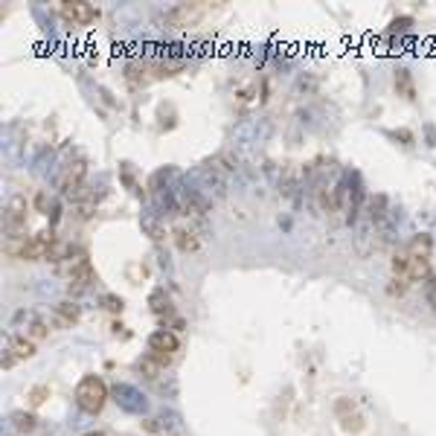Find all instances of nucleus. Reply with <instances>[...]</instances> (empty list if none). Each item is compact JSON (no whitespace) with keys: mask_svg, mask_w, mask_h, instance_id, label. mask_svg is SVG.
<instances>
[{"mask_svg":"<svg viewBox=\"0 0 436 436\" xmlns=\"http://www.w3.org/2000/svg\"><path fill=\"white\" fill-rule=\"evenodd\" d=\"M116 401H123V407L126 410H140V401H134V399H140L134 390H131V387H116Z\"/></svg>","mask_w":436,"mask_h":436,"instance_id":"f3484780","label":"nucleus"},{"mask_svg":"<svg viewBox=\"0 0 436 436\" xmlns=\"http://www.w3.org/2000/svg\"><path fill=\"white\" fill-rule=\"evenodd\" d=\"M334 413H337V419H341L344 430H349V433H361L363 430V419H361V413L355 410V404L349 399H337Z\"/></svg>","mask_w":436,"mask_h":436,"instance_id":"1a4fd4ad","label":"nucleus"},{"mask_svg":"<svg viewBox=\"0 0 436 436\" xmlns=\"http://www.w3.org/2000/svg\"><path fill=\"white\" fill-rule=\"evenodd\" d=\"M172 238H175V245H178L183 253H192V250L201 248V238H198V233L192 230V227H175V230H172Z\"/></svg>","mask_w":436,"mask_h":436,"instance_id":"f8f14e48","label":"nucleus"},{"mask_svg":"<svg viewBox=\"0 0 436 436\" xmlns=\"http://www.w3.org/2000/svg\"><path fill=\"white\" fill-rule=\"evenodd\" d=\"M181 349V341H178V334L175 332H169V329H157L149 334V355H155L163 367L169 361H172V355Z\"/></svg>","mask_w":436,"mask_h":436,"instance_id":"f03ea898","label":"nucleus"},{"mask_svg":"<svg viewBox=\"0 0 436 436\" xmlns=\"http://www.w3.org/2000/svg\"><path fill=\"white\" fill-rule=\"evenodd\" d=\"M430 250H433V238H430L428 233L413 236V238H410V245H407V253H410V256H422V259H428Z\"/></svg>","mask_w":436,"mask_h":436,"instance_id":"4468645a","label":"nucleus"},{"mask_svg":"<svg viewBox=\"0 0 436 436\" xmlns=\"http://www.w3.org/2000/svg\"><path fill=\"white\" fill-rule=\"evenodd\" d=\"M407 285H410V282H404V279L393 277V282H390V285H387V291H390V294H393V297H396V294L401 297V294H404V291H407Z\"/></svg>","mask_w":436,"mask_h":436,"instance_id":"4be33fe9","label":"nucleus"},{"mask_svg":"<svg viewBox=\"0 0 436 436\" xmlns=\"http://www.w3.org/2000/svg\"><path fill=\"white\" fill-rule=\"evenodd\" d=\"M6 346L23 361V358H32V355H35V346H38V344H32L27 334H15V337H9V341H6Z\"/></svg>","mask_w":436,"mask_h":436,"instance_id":"ddd939ff","label":"nucleus"},{"mask_svg":"<svg viewBox=\"0 0 436 436\" xmlns=\"http://www.w3.org/2000/svg\"><path fill=\"white\" fill-rule=\"evenodd\" d=\"M143 230H145V233H152V238H163V236H166L155 222H143Z\"/></svg>","mask_w":436,"mask_h":436,"instance_id":"5701e85b","label":"nucleus"},{"mask_svg":"<svg viewBox=\"0 0 436 436\" xmlns=\"http://www.w3.org/2000/svg\"><path fill=\"white\" fill-rule=\"evenodd\" d=\"M410 23H413V20H410V18H401V20H393V32H399V30H407V27H410Z\"/></svg>","mask_w":436,"mask_h":436,"instance_id":"a878e982","label":"nucleus"},{"mask_svg":"<svg viewBox=\"0 0 436 436\" xmlns=\"http://www.w3.org/2000/svg\"><path fill=\"white\" fill-rule=\"evenodd\" d=\"M149 303H152V311H155V314L169 311V297H166V291H163V288H157V291H155Z\"/></svg>","mask_w":436,"mask_h":436,"instance_id":"6ab92c4d","label":"nucleus"},{"mask_svg":"<svg viewBox=\"0 0 436 436\" xmlns=\"http://www.w3.org/2000/svg\"><path fill=\"white\" fill-rule=\"evenodd\" d=\"M35 207H38V212H47V195H44V192H38V198H35Z\"/></svg>","mask_w":436,"mask_h":436,"instance_id":"bb28decb","label":"nucleus"},{"mask_svg":"<svg viewBox=\"0 0 436 436\" xmlns=\"http://www.w3.org/2000/svg\"><path fill=\"white\" fill-rule=\"evenodd\" d=\"M198 15H201L198 6L181 4V6H172V9H169V12L160 18V23H163V30H183V27H189V23H195Z\"/></svg>","mask_w":436,"mask_h":436,"instance_id":"423d86ee","label":"nucleus"},{"mask_svg":"<svg viewBox=\"0 0 436 436\" xmlns=\"http://www.w3.org/2000/svg\"><path fill=\"white\" fill-rule=\"evenodd\" d=\"M18 361H20V358H18V355H15L9 346H4V355H0V367H4V370H12Z\"/></svg>","mask_w":436,"mask_h":436,"instance_id":"412c9836","label":"nucleus"},{"mask_svg":"<svg viewBox=\"0 0 436 436\" xmlns=\"http://www.w3.org/2000/svg\"><path fill=\"white\" fill-rule=\"evenodd\" d=\"M79 317H82V308L73 300H61L47 320H50V326H56V329H70L73 323H79Z\"/></svg>","mask_w":436,"mask_h":436,"instance_id":"6e6552de","label":"nucleus"},{"mask_svg":"<svg viewBox=\"0 0 436 436\" xmlns=\"http://www.w3.org/2000/svg\"><path fill=\"white\" fill-rule=\"evenodd\" d=\"M9 419H12V428H15L18 433H32V430L38 428V419H35L32 413H27V410H15Z\"/></svg>","mask_w":436,"mask_h":436,"instance_id":"2eb2a0df","label":"nucleus"},{"mask_svg":"<svg viewBox=\"0 0 436 436\" xmlns=\"http://www.w3.org/2000/svg\"><path fill=\"white\" fill-rule=\"evenodd\" d=\"M4 230L6 236H18V238H27V198L23 195H15L4 212Z\"/></svg>","mask_w":436,"mask_h":436,"instance_id":"20e7f679","label":"nucleus"},{"mask_svg":"<svg viewBox=\"0 0 436 436\" xmlns=\"http://www.w3.org/2000/svg\"><path fill=\"white\" fill-rule=\"evenodd\" d=\"M137 370L149 378V381H157L160 378V373H163V363L155 358V355H145V358H140L137 361Z\"/></svg>","mask_w":436,"mask_h":436,"instance_id":"dca6fc26","label":"nucleus"},{"mask_svg":"<svg viewBox=\"0 0 436 436\" xmlns=\"http://www.w3.org/2000/svg\"><path fill=\"white\" fill-rule=\"evenodd\" d=\"M82 436H105L102 430H90V433H82Z\"/></svg>","mask_w":436,"mask_h":436,"instance_id":"cd10ccee","label":"nucleus"},{"mask_svg":"<svg viewBox=\"0 0 436 436\" xmlns=\"http://www.w3.org/2000/svg\"><path fill=\"white\" fill-rule=\"evenodd\" d=\"M102 308H108V311H123L126 308V303H123V297H116V294H105L102 297Z\"/></svg>","mask_w":436,"mask_h":436,"instance_id":"aec40b11","label":"nucleus"},{"mask_svg":"<svg viewBox=\"0 0 436 436\" xmlns=\"http://www.w3.org/2000/svg\"><path fill=\"white\" fill-rule=\"evenodd\" d=\"M61 15L73 23H82V27H87V23H93L96 18H99V9H96L93 4H85V0H64L61 4Z\"/></svg>","mask_w":436,"mask_h":436,"instance_id":"0eeeda50","label":"nucleus"},{"mask_svg":"<svg viewBox=\"0 0 436 436\" xmlns=\"http://www.w3.org/2000/svg\"><path fill=\"white\" fill-rule=\"evenodd\" d=\"M93 282H96V271L87 259H76L70 265V282H67L70 294H85Z\"/></svg>","mask_w":436,"mask_h":436,"instance_id":"39448f33","label":"nucleus"},{"mask_svg":"<svg viewBox=\"0 0 436 436\" xmlns=\"http://www.w3.org/2000/svg\"><path fill=\"white\" fill-rule=\"evenodd\" d=\"M53 245H56L53 230H38L35 236L27 238V245H23V250H20V259H27V262L50 259L53 256Z\"/></svg>","mask_w":436,"mask_h":436,"instance_id":"7ed1b4c3","label":"nucleus"},{"mask_svg":"<svg viewBox=\"0 0 436 436\" xmlns=\"http://www.w3.org/2000/svg\"><path fill=\"white\" fill-rule=\"evenodd\" d=\"M108 401V384L99 375H85L76 384V404L85 410V413H99Z\"/></svg>","mask_w":436,"mask_h":436,"instance_id":"f257e3e1","label":"nucleus"},{"mask_svg":"<svg viewBox=\"0 0 436 436\" xmlns=\"http://www.w3.org/2000/svg\"><path fill=\"white\" fill-rule=\"evenodd\" d=\"M396 87L404 90L407 99H413V82H410V73H407V70H399V73H396Z\"/></svg>","mask_w":436,"mask_h":436,"instance_id":"a211bd4d","label":"nucleus"},{"mask_svg":"<svg viewBox=\"0 0 436 436\" xmlns=\"http://www.w3.org/2000/svg\"><path fill=\"white\" fill-rule=\"evenodd\" d=\"M85 172H87V163H85V160H76V163H70V166L64 169V175H61V189L67 192V195L82 186Z\"/></svg>","mask_w":436,"mask_h":436,"instance_id":"9d476101","label":"nucleus"},{"mask_svg":"<svg viewBox=\"0 0 436 436\" xmlns=\"http://www.w3.org/2000/svg\"><path fill=\"white\" fill-rule=\"evenodd\" d=\"M44 396H47V387H35V390L30 393V401H32V404H41Z\"/></svg>","mask_w":436,"mask_h":436,"instance_id":"b1692460","label":"nucleus"},{"mask_svg":"<svg viewBox=\"0 0 436 436\" xmlns=\"http://www.w3.org/2000/svg\"><path fill=\"white\" fill-rule=\"evenodd\" d=\"M410 256V253H407ZM430 262L422 256H410L407 262V282H430Z\"/></svg>","mask_w":436,"mask_h":436,"instance_id":"9b49d317","label":"nucleus"},{"mask_svg":"<svg viewBox=\"0 0 436 436\" xmlns=\"http://www.w3.org/2000/svg\"><path fill=\"white\" fill-rule=\"evenodd\" d=\"M428 303L436 308V277H430V282H428Z\"/></svg>","mask_w":436,"mask_h":436,"instance_id":"393cba45","label":"nucleus"}]
</instances>
